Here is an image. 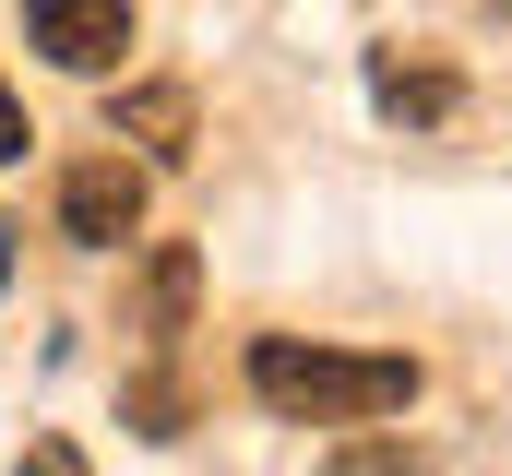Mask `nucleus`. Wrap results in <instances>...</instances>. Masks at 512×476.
Listing matches in <instances>:
<instances>
[{"mask_svg":"<svg viewBox=\"0 0 512 476\" xmlns=\"http://www.w3.org/2000/svg\"><path fill=\"white\" fill-rule=\"evenodd\" d=\"M239 369H251V393L274 405V417H310V429H370V417H405V405H417V357H393V346L262 334Z\"/></svg>","mask_w":512,"mask_h":476,"instance_id":"nucleus-1","label":"nucleus"},{"mask_svg":"<svg viewBox=\"0 0 512 476\" xmlns=\"http://www.w3.org/2000/svg\"><path fill=\"white\" fill-rule=\"evenodd\" d=\"M60 238H72V250H120V238H143V167H131V155L60 167Z\"/></svg>","mask_w":512,"mask_h":476,"instance_id":"nucleus-2","label":"nucleus"},{"mask_svg":"<svg viewBox=\"0 0 512 476\" xmlns=\"http://www.w3.org/2000/svg\"><path fill=\"white\" fill-rule=\"evenodd\" d=\"M24 36L60 72H120L131 60V0H24Z\"/></svg>","mask_w":512,"mask_h":476,"instance_id":"nucleus-3","label":"nucleus"},{"mask_svg":"<svg viewBox=\"0 0 512 476\" xmlns=\"http://www.w3.org/2000/svg\"><path fill=\"white\" fill-rule=\"evenodd\" d=\"M370 96H382L393 119H453V96H465V84H453L441 60H405V48H370Z\"/></svg>","mask_w":512,"mask_h":476,"instance_id":"nucleus-4","label":"nucleus"},{"mask_svg":"<svg viewBox=\"0 0 512 476\" xmlns=\"http://www.w3.org/2000/svg\"><path fill=\"white\" fill-rule=\"evenodd\" d=\"M120 131L155 167H179V155H191V96H179V84H143V96H120Z\"/></svg>","mask_w":512,"mask_h":476,"instance_id":"nucleus-5","label":"nucleus"},{"mask_svg":"<svg viewBox=\"0 0 512 476\" xmlns=\"http://www.w3.org/2000/svg\"><path fill=\"white\" fill-rule=\"evenodd\" d=\"M191 286H203V262H191V250H155V262H143V334H155V346H179V334H191Z\"/></svg>","mask_w":512,"mask_h":476,"instance_id":"nucleus-6","label":"nucleus"},{"mask_svg":"<svg viewBox=\"0 0 512 476\" xmlns=\"http://www.w3.org/2000/svg\"><path fill=\"white\" fill-rule=\"evenodd\" d=\"M12 476H84V453H72V441H24V465Z\"/></svg>","mask_w":512,"mask_h":476,"instance_id":"nucleus-7","label":"nucleus"},{"mask_svg":"<svg viewBox=\"0 0 512 476\" xmlns=\"http://www.w3.org/2000/svg\"><path fill=\"white\" fill-rule=\"evenodd\" d=\"M24 143H36V131H24V96H12V84H0V167H12V155H24Z\"/></svg>","mask_w":512,"mask_h":476,"instance_id":"nucleus-8","label":"nucleus"},{"mask_svg":"<svg viewBox=\"0 0 512 476\" xmlns=\"http://www.w3.org/2000/svg\"><path fill=\"white\" fill-rule=\"evenodd\" d=\"M0 286H12V227H0Z\"/></svg>","mask_w":512,"mask_h":476,"instance_id":"nucleus-9","label":"nucleus"}]
</instances>
